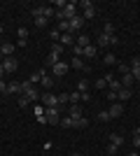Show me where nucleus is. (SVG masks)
<instances>
[{
  "label": "nucleus",
  "mask_w": 140,
  "mask_h": 156,
  "mask_svg": "<svg viewBox=\"0 0 140 156\" xmlns=\"http://www.w3.org/2000/svg\"><path fill=\"white\" fill-rule=\"evenodd\" d=\"M61 54H63V44H52V51H49V56H47V65H54L61 61Z\"/></svg>",
  "instance_id": "nucleus-1"
},
{
  "label": "nucleus",
  "mask_w": 140,
  "mask_h": 156,
  "mask_svg": "<svg viewBox=\"0 0 140 156\" xmlns=\"http://www.w3.org/2000/svg\"><path fill=\"white\" fill-rule=\"evenodd\" d=\"M47 124H61V107H45Z\"/></svg>",
  "instance_id": "nucleus-2"
},
{
  "label": "nucleus",
  "mask_w": 140,
  "mask_h": 156,
  "mask_svg": "<svg viewBox=\"0 0 140 156\" xmlns=\"http://www.w3.org/2000/svg\"><path fill=\"white\" fill-rule=\"evenodd\" d=\"M2 70H5V75H12V72L19 70V61L14 58V56H7V58H2Z\"/></svg>",
  "instance_id": "nucleus-3"
},
{
  "label": "nucleus",
  "mask_w": 140,
  "mask_h": 156,
  "mask_svg": "<svg viewBox=\"0 0 140 156\" xmlns=\"http://www.w3.org/2000/svg\"><path fill=\"white\" fill-rule=\"evenodd\" d=\"M40 105L42 107H61L59 105V96H54V93H42L40 96Z\"/></svg>",
  "instance_id": "nucleus-4"
},
{
  "label": "nucleus",
  "mask_w": 140,
  "mask_h": 156,
  "mask_svg": "<svg viewBox=\"0 0 140 156\" xmlns=\"http://www.w3.org/2000/svg\"><path fill=\"white\" fill-rule=\"evenodd\" d=\"M31 14H33V19H35V16H45V19H52L56 12H54L52 7H42V5H38V7H33V9H31Z\"/></svg>",
  "instance_id": "nucleus-5"
},
{
  "label": "nucleus",
  "mask_w": 140,
  "mask_h": 156,
  "mask_svg": "<svg viewBox=\"0 0 140 156\" xmlns=\"http://www.w3.org/2000/svg\"><path fill=\"white\" fill-rule=\"evenodd\" d=\"M107 114H110V119H119L121 114H124V105L121 103H112L110 107H107Z\"/></svg>",
  "instance_id": "nucleus-6"
},
{
  "label": "nucleus",
  "mask_w": 140,
  "mask_h": 156,
  "mask_svg": "<svg viewBox=\"0 0 140 156\" xmlns=\"http://www.w3.org/2000/svg\"><path fill=\"white\" fill-rule=\"evenodd\" d=\"M82 7H84V12H82V16H84V21H91L93 16H96V7H93V2H82Z\"/></svg>",
  "instance_id": "nucleus-7"
},
{
  "label": "nucleus",
  "mask_w": 140,
  "mask_h": 156,
  "mask_svg": "<svg viewBox=\"0 0 140 156\" xmlns=\"http://www.w3.org/2000/svg\"><path fill=\"white\" fill-rule=\"evenodd\" d=\"M68 26H70V33H77V30H82V26H84V16H80V14H77V16H75V19H70L68 21Z\"/></svg>",
  "instance_id": "nucleus-8"
},
{
  "label": "nucleus",
  "mask_w": 140,
  "mask_h": 156,
  "mask_svg": "<svg viewBox=\"0 0 140 156\" xmlns=\"http://www.w3.org/2000/svg\"><path fill=\"white\" fill-rule=\"evenodd\" d=\"M68 68H70L68 63H61V61H59V63L52 65V75H54V77H63V75L68 72Z\"/></svg>",
  "instance_id": "nucleus-9"
},
{
  "label": "nucleus",
  "mask_w": 140,
  "mask_h": 156,
  "mask_svg": "<svg viewBox=\"0 0 140 156\" xmlns=\"http://www.w3.org/2000/svg\"><path fill=\"white\" fill-rule=\"evenodd\" d=\"M82 56L87 61H91V58H96L98 56V47L96 44H89V47H82Z\"/></svg>",
  "instance_id": "nucleus-10"
},
{
  "label": "nucleus",
  "mask_w": 140,
  "mask_h": 156,
  "mask_svg": "<svg viewBox=\"0 0 140 156\" xmlns=\"http://www.w3.org/2000/svg\"><path fill=\"white\" fill-rule=\"evenodd\" d=\"M14 42H2V44H0V56H2V58H7V56H14Z\"/></svg>",
  "instance_id": "nucleus-11"
},
{
  "label": "nucleus",
  "mask_w": 140,
  "mask_h": 156,
  "mask_svg": "<svg viewBox=\"0 0 140 156\" xmlns=\"http://www.w3.org/2000/svg\"><path fill=\"white\" fill-rule=\"evenodd\" d=\"M23 96H26L28 98V103H38V100H40V96H42V93L40 91H38V89H35V86H31V89H28V91H23Z\"/></svg>",
  "instance_id": "nucleus-12"
},
{
  "label": "nucleus",
  "mask_w": 140,
  "mask_h": 156,
  "mask_svg": "<svg viewBox=\"0 0 140 156\" xmlns=\"http://www.w3.org/2000/svg\"><path fill=\"white\" fill-rule=\"evenodd\" d=\"M59 44H70V47H75V35H73V33H61Z\"/></svg>",
  "instance_id": "nucleus-13"
},
{
  "label": "nucleus",
  "mask_w": 140,
  "mask_h": 156,
  "mask_svg": "<svg viewBox=\"0 0 140 156\" xmlns=\"http://www.w3.org/2000/svg\"><path fill=\"white\" fill-rule=\"evenodd\" d=\"M70 65H73L75 70H87V63L82 61V56H75V58L70 61Z\"/></svg>",
  "instance_id": "nucleus-14"
},
{
  "label": "nucleus",
  "mask_w": 140,
  "mask_h": 156,
  "mask_svg": "<svg viewBox=\"0 0 140 156\" xmlns=\"http://www.w3.org/2000/svg\"><path fill=\"white\" fill-rule=\"evenodd\" d=\"M117 100H131V89L121 86L119 91H117Z\"/></svg>",
  "instance_id": "nucleus-15"
},
{
  "label": "nucleus",
  "mask_w": 140,
  "mask_h": 156,
  "mask_svg": "<svg viewBox=\"0 0 140 156\" xmlns=\"http://www.w3.org/2000/svg\"><path fill=\"white\" fill-rule=\"evenodd\" d=\"M107 140H110L112 144H117V147H121V144H124V137H121L119 133H110V135H107Z\"/></svg>",
  "instance_id": "nucleus-16"
},
{
  "label": "nucleus",
  "mask_w": 140,
  "mask_h": 156,
  "mask_svg": "<svg viewBox=\"0 0 140 156\" xmlns=\"http://www.w3.org/2000/svg\"><path fill=\"white\" fill-rule=\"evenodd\" d=\"M40 84L45 86V89H52V84H54V82H52V77L47 75V70H45V68H42V79H40Z\"/></svg>",
  "instance_id": "nucleus-17"
},
{
  "label": "nucleus",
  "mask_w": 140,
  "mask_h": 156,
  "mask_svg": "<svg viewBox=\"0 0 140 156\" xmlns=\"http://www.w3.org/2000/svg\"><path fill=\"white\" fill-rule=\"evenodd\" d=\"M133 84H135V79H133V75H131V72L121 77V86H126V89H131V86H133Z\"/></svg>",
  "instance_id": "nucleus-18"
},
{
  "label": "nucleus",
  "mask_w": 140,
  "mask_h": 156,
  "mask_svg": "<svg viewBox=\"0 0 140 156\" xmlns=\"http://www.w3.org/2000/svg\"><path fill=\"white\" fill-rule=\"evenodd\" d=\"M68 112H70L68 117H73V119H80L82 117V107H80V105H70V110H68Z\"/></svg>",
  "instance_id": "nucleus-19"
},
{
  "label": "nucleus",
  "mask_w": 140,
  "mask_h": 156,
  "mask_svg": "<svg viewBox=\"0 0 140 156\" xmlns=\"http://www.w3.org/2000/svg\"><path fill=\"white\" fill-rule=\"evenodd\" d=\"M75 44H77V47H89V44H91V42H89V35H77Z\"/></svg>",
  "instance_id": "nucleus-20"
},
{
  "label": "nucleus",
  "mask_w": 140,
  "mask_h": 156,
  "mask_svg": "<svg viewBox=\"0 0 140 156\" xmlns=\"http://www.w3.org/2000/svg\"><path fill=\"white\" fill-rule=\"evenodd\" d=\"M61 126H63V128H75V119H73V117L61 119Z\"/></svg>",
  "instance_id": "nucleus-21"
},
{
  "label": "nucleus",
  "mask_w": 140,
  "mask_h": 156,
  "mask_svg": "<svg viewBox=\"0 0 140 156\" xmlns=\"http://www.w3.org/2000/svg\"><path fill=\"white\" fill-rule=\"evenodd\" d=\"M33 21H35V28H45L49 23V19H45V16H35Z\"/></svg>",
  "instance_id": "nucleus-22"
},
{
  "label": "nucleus",
  "mask_w": 140,
  "mask_h": 156,
  "mask_svg": "<svg viewBox=\"0 0 140 156\" xmlns=\"http://www.w3.org/2000/svg\"><path fill=\"white\" fill-rule=\"evenodd\" d=\"M96 42H98V44H96V47H107V44H110V37H107V35H103V33H100V35H98V40H96Z\"/></svg>",
  "instance_id": "nucleus-23"
},
{
  "label": "nucleus",
  "mask_w": 140,
  "mask_h": 156,
  "mask_svg": "<svg viewBox=\"0 0 140 156\" xmlns=\"http://www.w3.org/2000/svg\"><path fill=\"white\" fill-rule=\"evenodd\" d=\"M9 93H16V96H21V82H12V84H9Z\"/></svg>",
  "instance_id": "nucleus-24"
},
{
  "label": "nucleus",
  "mask_w": 140,
  "mask_h": 156,
  "mask_svg": "<svg viewBox=\"0 0 140 156\" xmlns=\"http://www.w3.org/2000/svg\"><path fill=\"white\" fill-rule=\"evenodd\" d=\"M117 70H119V75L124 77V75H128V72H131V65H128V63H119V68H117Z\"/></svg>",
  "instance_id": "nucleus-25"
},
{
  "label": "nucleus",
  "mask_w": 140,
  "mask_h": 156,
  "mask_svg": "<svg viewBox=\"0 0 140 156\" xmlns=\"http://www.w3.org/2000/svg\"><path fill=\"white\" fill-rule=\"evenodd\" d=\"M80 100H82V93L80 91L70 93V105H80Z\"/></svg>",
  "instance_id": "nucleus-26"
},
{
  "label": "nucleus",
  "mask_w": 140,
  "mask_h": 156,
  "mask_svg": "<svg viewBox=\"0 0 140 156\" xmlns=\"http://www.w3.org/2000/svg\"><path fill=\"white\" fill-rule=\"evenodd\" d=\"M87 126H89V119H75V128H87Z\"/></svg>",
  "instance_id": "nucleus-27"
},
{
  "label": "nucleus",
  "mask_w": 140,
  "mask_h": 156,
  "mask_svg": "<svg viewBox=\"0 0 140 156\" xmlns=\"http://www.w3.org/2000/svg\"><path fill=\"white\" fill-rule=\"evenodd\" d=\"M96 119H98V121H110V114H107V110H100L98 114H96Z\"/></svg>",
  "instance_id": "nucleus-28"
},
{
  "label": "nucleus",
  "mask_w": 140,
  "mask_h": 156,
  "mask_svg": "<svg viewBox=\"0 0 140 156\" xmlns=\"http://www.w3.org/2000/svg\"><path fill=\"white\" fill-rule=\"evenodd\" d=\"M103 35H117V33H114V26H112V23H105V26H103Z\"/></svg>",
  "instance_id": "nucleus-29"
},
{
  "label": "nucleus",
  "mask_w": 140,
  "mask_h": 156,
  "mask_svg": "<svg viewBox=\"0 0 140 156\" xmlns=\"http://www.w3.org/2000/svg\"><path fill=\"white\" fill-rule=\"evenodd\" d=\"M59 105H70V93H61L59 96Z\"/></svg>",
  "instance_id": "nucleus-30"
},
{
  "label": "nucleus",
  "mask_w": 140,
  "mask_h": 156,
  "mask_svg": "<svg viewBox=\"0 0 140 156\" xmlns=\"http://www.w3.org/2000/svg\"><path fill=\"white\" fill-rule=\"evenodd\" d=\"M87 89H89V82H84V79L77 82V91H80V93H87Z\"/></svg>",
  "instance_id": "nucleus-31"
},
{
  "label": "nucleus",
  "mask_w": 140,
  "mask_h": 156,
  "mask_svg": "<svg viewBox=\"0 0 140 156\" xmlns=\"http://www.w3.org/2000/svg\"><path fill=\"white\" fill-rule=\"evenodd\" d=\"M103 61H105L107 65H114V63H117V56H114V54H105V58H103Z\"/></svg>",
  "instance_id": "nucleus-32"
},
{
  "label": "nucleus",
  "mask_w": 140,
  "mask_h": 156,
  "mask_svg": "<svg viewBox=\"0 0 140 156\" xmlns=\"http://www.w3.org/2000/svg\"><path fill=\"white\" fill-rule=\"evenodd\" d=\"M107 86H110V91H119V89H121V82H117V79H112V82H110V84H107Z\"/></svg>",
  "instance_id": "nucleus-33"
},
{
  "label": "nucleus",
  "mask_w": 140,
  "mask_h": 156,
  "mask_svg": "<svg viewBox=\"0 0 140 156\" xmlns=\"http://www.w3.org/2000/svg\"><path fill=\"white\" fill-rule=\"evenodd\" d=\"M117 151H119V147H117V144L107 142V154H110V156H114V154H117Z\"/></svg>",
  "instance_id": "nucleus-34"
},
{
  "label": "nucleus",
  "mask_w": 140,
  "mask_h": 156,
  "mask_svg": "<svg viewBox=\"0 0 140 156\" xmlns=\"http://www.w3.org/2000/svg\"><path fill=\"white\" fill-rule=\"evenodd\" d=\"M0 93H9V84L5 79H0Z\"/></svg>",
  "instance_id": "nucleus-35"
},
{
  "label": "nucleus",
  "mask_w": 140,
  "mask_h": 156,
  "mask_svg": "<svg viewBox=\"0 0 140 156\" xmlns=\"http://www.w3.org/2000/svg\"><path fill=\"white\" fill-rule=\"evenodd\" d=\"M105 86H107V79H105V77L96 79V89H105Z\"/></svg>",
  "instance_id": "nucleus-36"
},
{
  "label": "nucleus",
  "mask_w": 140,
  "mask_h": 156,
  "mask_svg": "<svg viewBox=\"0 0 140 156\" xmlns=\"http://www.w3.org/2000/svg\"><path fill=\"white\" fill-rule=\"evenodd\" d=\"M28 105H31V103H28V98L21 93V96H19V107H28Z\"/></svg>",
  "instance_id": "nucleus-37"
},
{
  "label": "nucleus",
  "mask_w": 140,
  "mask_h": 156,
  "mask_svg": "<svg viewBox=\"0 0 140 156\" xmlns=\"http://www.w3.org/2000/svg\"><path fill=\"white\" fill-rule=\"evenodd\" d=\"M19 40H26L28 42V28H19Z\"/></svg>",
  "instance_id": "nucleus-38"
},
{
  "label": "nucleus",
  "mask_w": 140,
  "mask_h": 156,
  "mask_svg": "<svg viewBox=\"0 0 140 156\" xmlns=\"http://www.w3.org/2000/svg\"><path fill=\"white\" fill-rule=\"evenodd\" d=\"M33 112H35V117H42V114H45V107H42V105H35Z\"/></svg>",
  "instance_id": "nucleus-39"
},
{
  "label": "nucleus",
  "mask_w": 140,
  "mask_h": 156,
  "mask_svg": "<svg viewBox=\"0 0 140 156\" xmlns=\"http://www.w3.org/2000/svg\"><path fill=\"white\" fill-rule=\"evenodd\" d=\"M49 37H52L54 42H59V37H61V33L56 30V28H52V33H49Z\"/></svg>",
  "instance_id": "nucleus-40"
},
{
  "label": "nucleus",
  "mask_w": 140,
  "mask_h": 156,
  "mask_svg": "<svg viewBox=\"0 0 140 156\" xmlns=\"http://www.w3.org/2000/svg\"><path fill=\"white\" fill-rule=\"evenodd\" d=\"M131 75H133L135 82H140V68H131Z\"/></svg>",
  "instance_id": "nucleus-41"
},
{
  "label": "nucleus",
  "mask_w": 140,
  "mask_h": 156,
  "mask_svg": "<svg viewBox=\"0 0 140 156\" xmlns=\"http://www.w3.org/2000/svg\"><path fill=\"white\" fill-rule=\"evenodd\" d=\"M131 142H133V149H140V135L133 133V140H131Z\"/></svg>",
  "instance_id": "nucleus-42"
},
{
  "label": "nucleus",
  "mask_w": 140,
  "mask_h": 156,
  "mask_svg": "<svg viewBox=\"0 0 140 156\" xmlns=\"http://www.w3.org/2000/svg\"><path fill=\"white\" fill-rule=\"evenodd\" d=\"M31 86H33V84H31V79H26V82H21V93H23V91H28Z\"/></svg>",
  "instance_id": "nucleus-43"
},
{
  "label": "nucleus",
  "mask_w": 140,
  "mask_h": 156,
  "mask_svg": "<svg viewBox=\"0 0 140 156\" xmlns=\"http://www.w3.org/2000/svg\"><path fill=\"white\" fill-rule=\"evenodd\" d=\"M128 65H131V68H140V58H138V56L131 58V63H128Z\"/></svg>",
  "instance_id": "nucleus-44"
},
{
  "label": "nucleus",
  "mask_w": 140,
  "mask_h": 156,
  "mask_svg": "<svg viewBox=\"0 0 140 156\" xmlns=\"http://www.w3.org/2000/svg\"><path fill=\"white\" fill-rule=\"evenodd\" d=\"M107 100H112V103H114V100H117V91H107Z\"/></svg>",
  "instance_id": "nucleus-45"
},
{
  "label": "nucleus",
  "mask_w": 140,
  "mask_h": 156,
  "mask_svg": "<svg viewBox=\"0 0 140 156\" xmlns=\"http://www.w3.org/2000/svg\"><path fill=\"white\" fill-rule=\"evenodd\" d=\"M66 5H68L66 0H56V2H54V7H61V9H63V7H66Z\"/></svg>",
  "instance_id": "nucleus-46"
},
{
  "label": "nucleus",
  "mask_w": 140,
  "mask_h": 156,
  "mask_svg": "<svg viewBox=\"0 0 140 156\" xmlns=\"http://www.w3.org/2000/svg\"><path fill=\"white\" fill-rule=\"evenodd\" d=\"M107 37H110V44H117V42H119V37H117V35H107Z\"/></svg>",
  "instance_id": "nucleus-47"
},
{
  "label": "nucleus",
  "mask_w": 140,
  "mask_h": 156,
  "mask_svg": "<svg viewBox=\"0 0 140 156\" xmlns=\"http://www.w3.org/2000/svg\"><path fill=\"white\" fill-rule=\"evenodd\" d=\"M73 51H75V56H82V47L75 44V47H73Z\"/></svg>",
  "instance_id": "nucleus-48"
},
{
  "label": "nucleus",
  "mask_w": 140,
  "mask_h": 156,
  "mask_svg": "<svg viewBox=\"0 0 140 156\" xmlns=\"http://www.w3.org/2000/svg\"><path fill=\"white\" fill-rule=\"evenodd\" d=\"M35 121H38V124H47V117L45 114H42V117H35Z\"/></svg>",
  "instance_id": "nucleus-49"
},
{
  "label": "nucleus",
  "mask_w": 140,
  "mask_h": 156,
  "mask_svg": "<svg viewBox=\"0 0 140 156\" xmlns=\"http://www.w3.org/2000/svg\"><path fill=\"white\" fill-rule=\"evenodd\" d=\"M126 156H140V154H138V149H133V151H128Z\"/></svg>",
  "instance_id": "nucleus-50"
},
{
  "label": "nucleus",
  "mask_w": 140,
  "mask_h": 156,
  "mask_svg": "<svg viewBox=\"0 0 140 156\" xmlns=\"http://www.w3.org/2000/svg\"><path fill=\"white\" fill-rule=\"evenodd\" d=\"M0 79H5V70H2V63H0Z\"/></svg>",
  "instance_id": "nucleus-51"
},
{
  "label": "nucleus",
  "mask_w": 140,
  "mask_h": 156,
  "mask_svg": "<svg viewBox=\"0 0 140 156\" xmlns=\"http://www.w3.org/2000/svg\"><path fill=\"white\" fill-rule=\"evenodd\" d=\"M133 133H135V135H140V126H138V128H135V130H133Z\"/></svg>",
  "instance_id": "nucleus-52"
},
{
  "label": "nucleus",
  "mask_w": 140,
  "mask_h": 156,
  "mask_svg": "<svg viewBox=\"0 0 140 156\" xmlns=\"http://www.w3.org/2000/svg\"><path fill=\"white\" fill-rule=\"evenodd\" d=\"M2 33H5V28H2V26H0V35H2Z\"/></svg>",
  "instance_id": "nucleus-53"
},
{
  "label": "nucleus",
  "mask_w": 140,
  "mask_h": 156,
  "mask_svg": "<svg viewBox=\"0 0 140 156\" xmlns=\"http://www.w3.org/2000/svg\"><path fill=\"white\" fill-rule=\"evenodd\" d=\"M70 156H82V154H70Z\"/></svg>",
  "instance_id": "nucleus-54"
},
{
  "label": "nucleus",
  "mask_w": 140,
  "mask_h": 156,
  "mask_svg": "<svg viewBox=\"0 0 140 156\" xmlns=\"http://www.w3.org/2000/svg\"><path fill=\"white\" fill-rule=\"evenodd\" d=\"M0 63H2V56H0Z\"/></svg>",
  "instance_id": "nucleus-55"
}]
</instances>
